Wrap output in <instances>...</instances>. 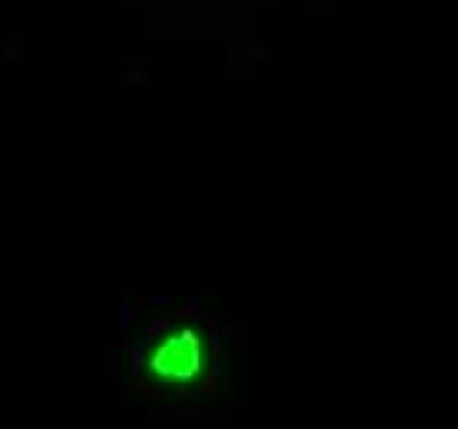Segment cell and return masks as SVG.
I'll return each mask as SVG.
<instances>
[{"instance_id":"obj_1","label":"cell","mask_w":458,"mask_h":429,"mask_svg":"<svg viewBox=\"0 0 458 429\" xmlns=\"http://www.w3.org/2000/svg\"><path fill=\"white\" fill-rule=\"evenodd\" d=\"M156 370L162 373V377L168 380H185L191 377L195 370H199L201 356H199V340H195V334H178L172 337L162 350L156 354Z\"/></svg>"}]
</instances>
